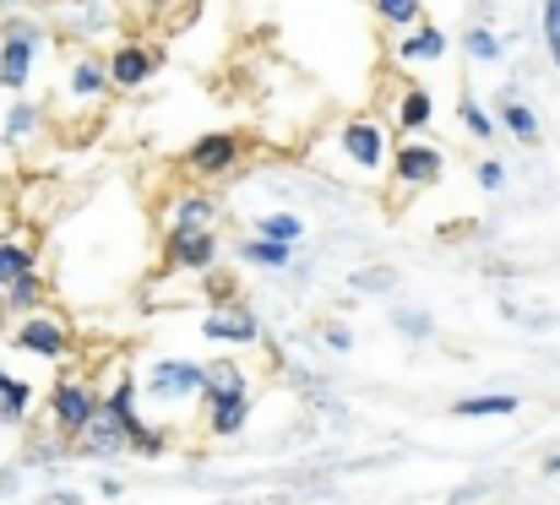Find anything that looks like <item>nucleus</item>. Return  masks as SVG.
Segmentation results:
<instances>
[{"label": "nucleus", "mask_w": 560, "mask_h": 505, "mask_svg": "<svg viewBox=\"0 0 560 505\" xmlns=\"http://www.w3.org/2000/svg\"><path fill=\"white\" fill-rule=\"evenodd\" d=\"M201 402H207V430L212 435H240L245 419H250V380L234 359L212 364L207 380H201Z\"/></svg>", "instance_id": "obj_1"}, {"label": "nucleus", "mask_w": 560, "mask_h": 505, "mask_svg": "<svg viewBox=\"0 0 560 505\" xmlns=\"http://www.w3.org/2000/svg\"><path fill=\"white\" fill-rule=\"evenodd\" d=\"M98 408L115 419V430L126 435V446H131V451L159 457V451L170 446V435H164V430H148V424H142V413H137V380H131V375H120V380H115V391H109V397H98Z\"/></svg>", "instance_id": "obj_2"}, {"label": "nucleus", "mask_w": 560, "mask_h": 505, "mask_svg": "<svg viewBox=\"0 0 560 505\" xmlns=\"http://www.w3.org/2000/svg\"><path fill=\"white\" fill-rule=\"evenodd\" d=\"M93 413H98V391H93L88 380H77V375H60L55 391H49V419H55V430H60L66 441H77V435L93 424Z\"/></svg>", "instance_id": "obj_3"}, {"label": "nucleus", "mask_w": 560, "mask_h": 505, "mask_svg": "<svg viewBox=\"0 0 560 505\" xmlns=\"http://www.w3.org/2000/svg\"><path fill=\"white\" fill-rule=\"evenodd\" d=\"M201 380H207V369L196 359H153L148 364V391L159 402H186L201 391Z\"/></svg>", "instance_id": "obj_4"}, {"label": "nucleus", "mask_w": 560, "mask_h": 505, "mask_svg": "<svg viewBox=\"0 0 560 505\" xmlns=\"http://www.w3.org/2000/svg\"><path fill=\"white\" fill-rule=\"evenodd\" d=\"M170 261L180 267V272H212V261H218V234L212 228H170Z\"/></svg>", "instance_id": "obj_5"}, {"label": "nucleus", "mask_w": 560, "mask_h": 505, "mask_svg": "<svg viewBox=\"0 0 560 505\" xmlns=\"http://www.w3.org/2000/svg\"><path fill=\"white\" fill-rule=\"evenodd\" d=\"M201 337L207 342H229V348H250L261 337V321L245 310V305H218L207 321H201Z\"/></svg>", "instance_id": "obj_6"}, {"label": "nucleus", "mask_w": 560, "mask_h": 505, "mask_svg": "<svg viewBox=\"0 0 560 505\" xmlns=\"http://www.w3.org/2000/svg\"><path fill=\"white\" fill-rule=\"evenodd\" d=\"M153 71H159V49H148V44H120V49L109 55V66H104V82H109V87H142Z\"/></svg>", "instance_id": "obj_7"}, {"label": "nucleus", "mask_w": 560, "mask_h": 505, "mask_svg": "<svg viewBox=\"0 0 560 505\" xmlns=\"http://www.w3.org/2000/svg\"><path fill=\"white\" fill-rule=\"evenodd\" d=\"M343 153H349V164H360L365 174H375V168L386 164V131L375 126V120H349L343 126Z\"/></svg>", "instance_id": "obj_8"}, {"label": "nucleus", "mask_w": 560, "mask_h": 505, "mask_svg": "<svg viewBox=\"0 0 560 505\" xmlns=\"http://www.w3.org/2000/svg\"><path fill=\"white\" fill-rule=\"evenodd\" d=\"M441 168H446V158H441L430 142H402V148H397V185H408V190L435 185Z\"/></svg>", "instance_id": "obj_9"}, {"label": "nucleus", "mask_w": 560, "mask_h": 505, "mask_svg": "<svg viewBox=\"0 0 560 505\" xmlns=\"http://www.w3.org/2000/svg\"><path fill=\"white\" fill-rule=\"evenodd\" d=\"M33 55H38V33H11V38L0 44V87H5V93H22V87H27Z\"/></svg>", "instance_id": "obj_10"}, {"label": "nucleus", "mask_w": 560, "mask_h": 505, "mask_svg": "<svg viewBox=\"0 0 560 505\" xmlns=\"http://www.w3.org/2000/svg\"><path fill=\"white\" fill-rule=\"evenodd\" d=\"M16 348H27V353H38V359H66V353H71V332H66L60 321H49V316H27V321L16 327Z\"/></svg>", "instance_id": "obj_11"}, {"label": "nucleus", "mask_w": 560, "mask_h": 505, "mask_svg": "<svg viewBox=\"0 0 560 505\" xmlns=\"http://www.w3.org/2000/svg\"><path fill=\"white\" fill-rule=\"evenodd\" d=\"M234 164H240V142L223 137V131H218V137H201V142L186 153L190 174H229Z\"/></svg>", "instance_id": "obj_12"}, {"label": "nucleus", "mask_w": 560, "mask_h": 505, "mask_svg": "<svg viewBox=\"0 0 560 505\" xmlns=\"http://www.w3.org/2000/svg\"><path fill=\"white\" fill-rule=\"evenodd\" d=\"M441 55H446V33L430 27V22H419V27L397 44V60H408V66H419V60H441Z\"/></svg>", "instance_id": "obj_13"}, {"label": "nucleus", "mask_w": 560, "mask_h": 505, "mask_svg": "<svg viewBox=\"0 0 560 505\" xmlns=\"http://www.w3.org/2000/svg\"><path fill=\"white\" fill-rule=\"evenodd\" d=\"M523 402L512 397V391H485V397H463V402H452V413L457 419H512Z\"/></svg>", "instance_id": "obj_14"}, {"label": "nucleus", "mask_w": 560, "mask_h": 505, "mask_svg": "<svg viewBox=\"0 0 560 505\" xmlns=\"http://www.w3.org/2000/svg\"><path fill=\"white\" fill-rule=\"evenodd\" d=\"M256 239L294 250V245L305 239V218H300V212H272V218H261V223H256Z\"/></svg>", "instance_id": "obj_15"}, {"label": "nucleus", "mask_w": 560, "mask_h": 505, "mask_svg": "<svg viewBox=\"0 0 560 505\" xmlns=\"http://www.w3.org/2000/svg\"><path fill=\"white\" fill-rule=\"evenodd\" d=\"M27 408H33V386L0 369V424H22Z\"/></svg>", "instance_id": "obj_16"}, {"label": "nucleus", "mask_w": 560, "mask_h": 505, "mask_svg": "<svg viewBox=\"0 0 560 505\" xmlns=\"http://www.w3.org/2000/svg\"><path fill=\"white\" fill-rule=\"evenodd\" d=\"M212 218H218V201H212L207 190H190L186 201L175 207V223H170V228H207Z\"/></svg>", "instance_id": "obj_17"}, {"label": "nucleus", "mask_w": 560, "mask_h": 505, "mask_svg": "<svg viewBox=\"0 0 560 505\" xmlns=\"http://www.w3.org/2000/svg\"><path fill=\"white\" fill-rule=\"evenodd\" d=\"M22 272H38L33 267V250L22 239H0V289H11Z\"/></svg>", "instance_id": "obj_18"}, {"label": "nucleus", "mask_w": 560, "mask_h": 505, "mask_svg": "<svg viewBox=\"0 0 560 505\" xmlns=\"http://www.w3.org/2000/svg\"><path fill=\"white\" fill-rule=\"evenodd\" d=\"M501 120H506V131H512L517 142H539V115H534L528 104H517V98H501Z\"/></svg>", "instance_id": "obj_19"}, {"label": "nucleus", "mask_w": 560, "mask_h": 505, "mask_svg": "<svg viewBox=\"0 0 560 505\" xmlns=\"http://www.w3.org/2000/svg\"><path fill=\"white\" fill-rule=\"evenodd\" d=\"M430 115H435L430 93H424V87H408V93H402V109H397L402 131H424V126H430Z\"/></svg>", "instance_id": "obj_20"}, {"label": "nucleus", "mask_w": 560, "mask_h": 505, "mask_svg": "<svg viewBox=\"0 0 560 505\" xmlns=\"http://www.w3.org/2000/svg\"><path fill=\"white\" fill-rule=\"evenodd\" d=\"M5 294V310H33L38 305V294H44V278L38 272H22L11 289H0Z\"/></svg>", "instance_id": "obj_21"}, {"label": "nucleus", "mask_w": 560, "mask_h": 505, "mask_svg": "<svg viewBox=\"0 0 560 505\" xmlns=\"http://www.w3.org/2000/svg\"><path fill=\"white\" fill-rule=\"evenodd\" d=\"M375 16L392 27H413L424 16V0H375Z\"/></svg>", "instance_id": "obj_22"}, {"label": "nucleus", "mask_w": 560, "mask_h": 505, "mask_svg": "<svg viewBox=\"0 0 560 505\" xmlns=\"http://www.w3.org/2000/svg\"><path fill=\"white\" fill-rule=\"evenodd\" d=\"M33 126H38V109H33V104H11V115H5V142L16 148L22 137H33Z\"/></svg>", "instance_id": "obj_23"}, {"label": "nucleus", "mask_w": 560, "mask_h": 505, "mask_svg": "<svg viewBox=\"0 0 560 505\" xmlns=\"http://www.w3.org/2000/svg\"><path fill=\"white\" fill-rule=\"evenodd\" d=\"M71 87H77L82 98H93V93H104V87H109V82H104V66H98V60H82V66L71 71Z\"/></svg>", "instance_id": "obj_24"}, {"label": "nucleus", "mask_w": 560, "mask_h": 505, "mask_svg": "<svg viewBox=\"0 0 560 505\" xmlns=\"http://www.w3.org/2000/svg\"><path fill=\"white\" fill-rule=\"evenodd\" d=\"M457 115H463V126H468L479 142H490V131H495V126H490V115H485L474 98H457Z\"/></svg>", "instance_id": "obj_25"}, {"label": "nucleus", "mask_w": 560, "mask_h": 505, "mask_svg": "<svg viewBox=\"0 0 560 505\" xmlns=\"http://www.w3.org/2000/svg\"><path fill=\"white\" fill-rule=\"evenodd\" d=\"M245 261H256V267H289V250L283 245H267V239H250L245 245Z\"/></svg>", "instance_id": "obj_26"}, {"label": "nucleus", "mask_w": 560, "mask_h": 505, "mask_svg": "<svg viewBox=\"0 0 560 505\" xmlns=\"http://www.w3.org/2000/svg\"><path fill=\"white\" fill-rule=\"evenodd\" d=\"M468 49H474V60H495V55H501V38H495L490 27H474V33H468Z\"/></svg>", "instance_id": "obj_27"}, {"label": "nucleus", "mask_w": 560, "mask_h": 505, "mask_svg": "<svg viewBox=\"0 0 560 505\" xmlns=\"http://www.w3.org/2000/svg\"><path fill=\"white\" fill-rule=\"evenodd\" d=\"M545 44H550V60L560 66V0H545Z\"/></svg>", "instance_id": "obj_28"}, {"label": "nucleus", "mask_w": 560, "mask_h": 505, "mask_svg": "<svg viewBox=\"0 0 560 505\" xmlns=\"http://www.w3.org/2000/svg\"><path fill=\"white\" fill-rule=\"evenodd\" d=\"M392 321H397V332H408V337H430L435 332V321H430V316H419V310H397Z\"/></svg>", "instance_id": "obj_29"}, {"label": "nucleus", "mask_w": 560, "mask_h": 505, "mask_svg": "<svg viewBox=\"0 0 560 505\" xmlns=\"http://www.w3.org/2000/svg\"><path fill=\"white\" fill-rule=\"evenodd\" d=\"M479 185H485V190H501V185H506V168L495 164V158H485V164H479Z\"/></svg>", "instance_id": "obj_30"}, {"label": "nucleus", "mask_w": 560, "mask_h": 505, "mask_svg": "<svg viewBox=\"0 0 560 505\" xmlns=\"http://www.w3.org/2000/svg\"><path fill=\"white\" fill-rule=\"evenodd\" d=\"M327 342H332L338 353H349V348H354V332H349V327H327Z\"/></svg>", "instance_id": "obj_31"}, {"label": "nucleus", "mask_w": 560, "mask_h": 505, "mask_svg": "<svg viewBox=\"0 0 560 505\" xmlns=\"http://www.w3.org/2000/svg\"><path fill=\"white\" fill-rule=\"evenodd\" d=\"M545 473H560V451L556 457H545Z\"/></svg>", "instance_id": "obj_32"}, {"label": "nucleus", "mask_w": 560, "mask_h": 505, "mask_svg": "<svg viewBox=\"0 0 560 505\" xmlns=\"http://www.w3.org/2000/svg\"><path fill=\"white\" fill-rule=\"evenodd\" d=\"M5 316H11V310H5V294H0V332H5Z\"/></svg>", "instance_id": "obj_33"}]
</instances>
